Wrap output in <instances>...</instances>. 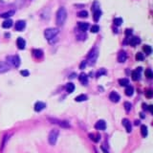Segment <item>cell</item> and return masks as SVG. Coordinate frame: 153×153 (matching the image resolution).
<instances>
[{
    "instance_id": "obj_21",
    "label": "cell",
    "mask_w": 153,
    "mask_h": 153,
    "mask_svg": "<svg viewBox=\"0 0 153 153\" xmlns=\"http://www.w3.org/2000/svg\"><path fill=\"white\" fill-rule=\"evenodd\" d=\"M94 11V20L97 22L99 19V17H100V15H101V11H100L99 9H97V10H95V11Z\"/></svg>"
},
{
    "instance_id": "obj_35",
    "label": "cell",
    "mask_w": 153,
    "mask_h": 153,
    "mask_svg": "<svg viewBox=\"0 0 153 153\" xmlns=\"http://www.w3.org/2000/svg\"><path fill=\"white\" fill-rule=\"evenodd\" d=\"M106 74V71L104 70V69H100V71H99V72L97 73V76L99 78V76H100L101 75H105Z\"/></svg>"
},
{
    "instance_id": "obj_6",
    "label": "cell",
    "mask_w": 153,
    "mask_h": 153,
    "mask_svg": "<svg viewBox=\"0 0 153 153\" xmlns=\"http://www.w3.org/2000/svg\"><path fill=\"white\" fill-rule=\"evenodd\" d=\"M95 128L97 130H104L106 128V123H105V122L103 120H99V121L96 122Z\"/></svg>"
},
{
    "instance_id": "obj_37",
    "label": "cell",
    "mask_w": 153,
    "mask_h": 153,
    "mask_svg": "<svg viewBox=\"0 0 153 153\" xmlns=\"http://www.w3.org/2000/svg\"><path fill=\"white\" fill-rule=\"evenodd\" d=\"M145 96H146L147 98H151V97H152V91H151V90H147V91L145 92Z\"/></svg>"
},
{
    "instance_id": "obj_28",
    "label": "cell",
    "mask_w": 153,
    "mask_h": 153,
    "mask_svg": "<svg viewBox=\"0 0 153 153\" xmlns=\"http://www.w3.org/2000/svg\"><path fill=\"white\" fill-rule=\"evenodd\" d=\"M143 50H144V52H145L146 55H150L151 52H152V49H151V47L149 45H145L143 47Z\"/></svg>"
},
{
    "instance_id": "obj_8",
    "label": "cell",
    "mask_w": 153,
    "mask_h": 153,
    "mask_svg": "<svg viewBox=\"0 0 153 153\" xmlns=\"http://www.w3.org/2000/svg\"><path fill=\"white\" fill-rule=\"evenodd\" d=\"M45 107H46V104L44 103L37 101V103H35V104H34V110L36 111V112H40V111L43 110Z\"/></svg>"
},
{
    "instance_id": "obj_14",
    "label": "cell",
    "mask_w": 153,
    "mask_h": 153,
    "mask_svg": "<svg viewBox=\"0 0 153 153\" xmlns=\"http://www.w3.org/2000/svg\"><path fill=\"white\" fill-rule=\"evenodd\" d=\"M9 69H10V66L8 63L4 62V61H0V73L7 72Z\"/></svg>"
},
{
    "instance_id": "obj_17",
    "label": "cell",
    "mask_w": 153,
    "mask_h": 153,
    "mask_svg": "<svg viewBox=\"0 0 153 153\" xmlns=\"http://www.w3.org/2000/svg\"><path fill=\"white\" fill-rule=\"evenodd\" d=\"M78 27H79V29H80L81 32H85V31L88 29L89 25H88V23H86V22H79Z\"/></svg>"
},
{
    "instance_id": "obj_40",
    "label": "cell",
    "mask_w": 153,
    "mask_h": 153,
    "mask_svg": "<svg viewBox=\"0 0 153 153\" xmlns=\"http://www.w3.org/2000/svg\"><path fill=\"white\" fill-rule=\"evenodd\" d=\"M149 110H150V112H152V105H149Z\"/></svg>"
},
{
    "instance_id": "obj_19",
    "label": "cell",
    "mask_w": 153,
    "mask_h": 153,
    "mask_svg": "<svg viewBox=\"0 0 153 153\" xmlns=\"http://www.w3.org/2000/svg\"><path fill=\"white\" fill-rule=\"evenodd\" d=\"M12 26V20L11 19H6L3 23H2V27L5 28V29H9V28H11Z\"/></svg>"
},
{
    "instance_id": "obj_34",
    "label": "cell",
    "mask_w": 153,
    "mask_h": 153,
    "mask_svg": "<svg viewBox=\"0 0 153 153\" xmlns=\"http://www.w3.org/2000/svg\"><path fill=\"white\" fill-rule=\"evenodd\" d=\"M136 59L137 60H144V55L142 53H137L136 54Z\"/></svg>"
},
{
    "instance_id": "obj_9",
    "label": "cell",
    "mask_w": 153,
    "mask_h": 153,
    "mask_svg": "<svg viewBox=\"0 0 153 153\" xmlns=\"http://www.w3.org/2000/svg\"><path fill=\"white\" fill-rule=\"evenodd\" d=\"M120 99H121L120 96L116 92H111L110 95H109V99H110L111 101H113V103H118L119 100H120Z\"/></svg>"
},
{
    "instance_id": "obj_2",
    "label": "cell",
    "mask_w": 153,
    "mask_h": 153,
    "mask_svg": "<svg viewBox=\"0 0 153 153\" xmlns=\"http://www.w3.org/2000/svg\"><path fill=\"white\" fill-rule=\"evenodd\" d=\"M59 33V30L57 28H49L44 31V36L47 40L51 41L53 38H55Z\"/></svg>"
},
{
    "instance_id": "obj_29",
    "label": "cell",
    "mask_w": 153,
    "mask_h": 153,
    "mask_svg": "<svg viewBox=\"0 0 153 153\" xmlns=\"http://www.w3.org/2000/svg\"><path fill=\"white\" fill-rule=\"evenodd\" d=\"M78 15H79L80 17H81V18H86L88 16V12L86 11H81L78 14Z\"/></svg>"
},
{
    "instance_id": "obj_38",
    "label": "cell",
    "mask_w": 153,
    "mask_h": 153,
    "mask_svg": "<svg viewBox=\"0 0 153 153\" xmlns=\"http://www.w3.org/2000/svg\"><path fill=\"white\" fill-rule=\"evenodd\" d=\"M85 66H86V61H82V62H81V64L80 65V69L82 70V69L85 68Z\"/></svg>"
},
{
    "instance_id": "obj_15",
    "label": "cell",
    "mask_w": 153,
    "mask_h": 153,
    "mask_svg": "<svg viewBox=\"0 0 153 153\" xmlns=\"http://www.w3.org/2000/svg\"><path fill=\"white\" fill-rule=\"evenodd\" d=\"M79 80H80V81L81 82L82 84H86L88 83V76L86 75V74H84V73H81L80 75V76H79Z\"/></svg>"
},
{
    "instance_id": "obj_1",
    "label": "cell",
    "mask_w": 153,
    "mask_h": 153,
    "mask_svg": "<svg viewBox=\"0 0 153 153\" xmlns=\"http://www.w3.org/2000/svg\"><path fill=\"white\" fill-rule=\"evenodd\" d=\"M67 18V11L64 7H60L57 11V18H56V22H57V26H62L66 21Z\"/></svg>"
},
{
    "instance_id": "obj_33",
    "label": "cell",
    "mask_w": 153,
    "mask_h": 153,
    "mask_svg": "<svg viewBox=\"0 0 153 153\" xmlns=\"http://www.w3.org/2000/svg\"><path fill=\"white\" fill-rule=\"evenodd\" d=\"M131 107H132V105H131L130 103H128V101H125V103H124V108H125V110L127 111V112L131 110Z\"/></svg>"
},
{
    "instance_id": "obj_12",
    "label": "cell",
    "mask_w": 153,
    "mask_h": 153,
    "mask_svg": "<svg viewBox=\"0 0 153 153\" xmlns=\"http://www.w3.org/2000/svg\"><path fill=\"white\" fill-rule=\"evenodd\" d=\"M16 44H17V47H18V49L23 50V49H25L26 41H25V40H24L22 37H18V38H17V40H16Z\"/></svg>"
},
{
    "instance_id": "obj_30",
    "label": "cell",
    "mask_w": 153,
    "mask_h": 153,
    "mask_svg": "<svg viewBox=\"0 0 153 153\" xmlns=\"http://www.w3.org/2000/svg\"><path fill=\"white\" fill-rule=\"evenodd\" d=\"M145 76H146L147 79H152L153 74H152V71H151L150 69H147V70L145 71Z\"/></svg>"
},
{
    "instance_id": "obj_3",
    "label": "cell",
    "mask_w": 153,
    "mask_h": 153,
    "mask_svg": "<svg viewBox=\"0 0 153 153\" xmlns=\"http://www.w3.org/2000/svg\"><path fill=\"white\" fill-rule=\"evenodd\" d=\"M98 56H99V52H98V49L97 48H93V49L90 51V53L88 55L87 59L89 60V64L90 65H94L96 63V60L98 58Z\"/></svg>"
},
{
    "instance_id": "obj_24",
    "label": "cell",
    "mask_w": 153,
    "mask_h": 153,
    "mask_svg": "<svg viewBox=\"0 0 153 153\" xmlns=\"http://www.w3.org/2000/svg\"><path fill=\"white\" fill-rule=\"evenodd\" d=\"M66 90H67L68 93H73L74 90H75V85H74L72 82H69V83L67 84V86H66Z\"/></svg>"
},
{
    "instance_id": "obj_27",
    "label": "cell",
    "mask_w": 153,
    "mask_h": 153,
    "mask_svg": "<svg viewBox=\"0 0 153 153\" xmlns=\"http://www.w3.org/2000/svg\"><path fill=\"white\" fill-rule=\"evenodd\" d=\"M141 133L143 137H146L147 136V127L145 125H142L141 126Z\"/></svg>"
},
{
    "instance_id": "obj_4",
    "label": "cell",
    "mask_w": 153,
    "mask_h": 153,
    "mask_svg": "<svg viewBox=\"0 0 153 153\" xmlns=\"http://www.w3.org/2000/svg\"><path fill=\"white\" fill-rule=\"evenodd\" d=\"M58 134H59V131L57 129H53L50 132L49 136H48V142H49V144L51 145H56L57 138H58Z\"/></svg>"
},
{
    "instance_id": "obj_26",
    "label": "cell",
    "mask_w": 153,
    "mask_h": 153,
    "mask_svg": "<svg viewBox=\"0 0 153 153\" xmlns=\"http://www.w3.org/2000/svg\"><path fill=\"white\" fill-rule=\"evenodd\" d=\"M119 83H120L121 86H127L129 84V80H127V79H121V80H119Z\"/></svg>"
},
{
    "instance_id": "obj_18",
    "label": "cell",
    "mask_w": 153,
    "mask_h": 153,
    "mask_svg": "<svg viewBox=\"0 0 153 153\" xmlns=\"http://www.w3.org/2000/svg\"><path fill=\"white\" fill-rule=\"evenodd\" d=\"M140 43V38L137 37V36H133V37L130 38L129 40V44L131 46H133V47H135L136 45H138Z\"/></svg>"
},
{
    "instance_id": "obj_22",
    "label": "cell",
    "mask_w": 153,
    "mask_h": 153,
    "mask_svg": "<svg viewBox=\"0 0 153 153\" xmlns=\"http://www.w3.org/2000/svg\"><path fill=\"white\" fill-rule=\"evenodd\" d=\"M125 95L128 96V97H130V96L133 95V92H134V89L132 86H130V85H127L125 88Z\"/></svg>"
},
{
    "instance_id": "obj_16",
    "label": "cell",
    "mask_w": 153,
    "mask_h": 153,
    "mask_svg": "<svg viewBox=\"0 0 153 153\" xmlns=\"http://www.w3.org/2000/svg\"><path fill=\"white\" fill-rule=\"evenodd\" d=\"M33 55L35 58H38L40 59L42 57H43V52H42L40 49H34L33 50Z\"/></svg>"
},
{
    "instance_id": "obj_10",
    "label": "cell",
    "mask_w": 153,
    "mask_h": 153,
    "mask_svg": "<svg viewBox=\"0 0 153 153\" xmlns=\"http://www.w3.org/2000/svg\"><path fill=\"white\" fill-rule=\"evenodd\" d=\"M126 58H127V55H126V53L124 51H121L118 55V61L119 62H121V63H122V62H124V61L126 60Z\"/></svg>"
},
{
    "instance_id": "obj_7",
    "label": "cell",
    "mask_w": 153,
    "mask_h": 153,
    "mask_svg": "<svg viewBox=\"0 0 153 153\" xmlns=\"http://www.w3.org/2000/svg\"><path fill=\"white\" fill-rule=\"evenodd\" d=\"M25 26H26L25 21H23V20H18L17 22L15 23V30L17 31V32H21V31L25 28Z\"/></svg>"
},
{
    "instance_id": "obj_32",
    "label": "cell",
    "mask_w": 153,
    "mask_h": 153,
    "mask_svg": "<svg viewBox=\"0 0 153 153\" xmlns=\"http://www.w3.org/2000/svg\"><path fill=\"white\" fill-rule=\"evenodd\" d=\"M99 31V27L98 26V25H94V26L91 27V33L96 34V33H98Z\"/></svg>"
},
{
    "instance_id": "obj_25",
    "label": "cell",
    "mask_w": 153,
    "mask_h": 153,
    "mask_svg": "<svg viewBox=\"0 0 153 153\" xmlns=\"http://www.w3.org/2000/svg\"><path fill=\"white\" fill-rule=\"evenodd\" d=\"M86 99H87V96L86 95H80V96H78V97H76L75 100L80 103V101H84V100H86Z\"/></svg>"
},
{
    "instance_id": "obj_20",
    "label": "cell",
    "mask_w": 153,
    "mask_h": 153,
    "mask_svg": "<svg viewBox=\"0 0 153 153\" xmlns=\"http://www.w3.org/2000/svg\"><path fill=\"white\" fill-rule=\"evenodd\" d=\"M51 121L57 122H55V123H57V124H59V125L62 126V127H70V124H69L68 122H62V121H57V120H51Z\"/></svg>"
},
{
    "instance_id": "obj_39",
    "label": "cell",
    "mask_w": 153,
    "mask_h": 153,
    "mask_svg": "<svg viewBox=\"0 0 153 153\" xmlns=\"http://www.w3.org/2000/svg\"><path fill=\"white\" fill-rule=\"evenodd\" d=\"M131 34H132V31L129 30V29H126V30H125V34H126V35H130Z\"/></svg>"
},
{
    "instance_id": "obj_11",
    "label": "cell",
    "mask_w": 153,
    "mask_h": 153,
    "mask_svg": "<svg viewBox=\"0 0 153 153\" xmlns=\"http://www.w3.org/2000/svg\"><path fill=\"white\" fill-rule=\"evenodd\" d=\"M142 68L141 67H139L137 68V70H135V71H132L131 73V76H132V80H138L140 79V72H141Z\"/></svg>"
},
{
    "instance_id": "obj_36",
    "label": "cell",
    "mask_w": 153,
    "mask_h": 153,
    "mask_svg": "<svg viewBox=\"0 0 153 153\" xmlns=\"http://www.w3.org/2000/svg\"><path fill=\"white\" fill-rule=\"evenodd\" d=\"M20 74H21L23 76H29V71H27V70H22V71H20Z\"/></svg>"
},
{
    "instance_id": "obj_31",
    "label": "cell",
    "mask_w": 153,
    "mask_h": 153,
    "mask_svg": "<svg viewBox=\"0 0 153 153\" xmlns=\"http://www.w3.org/2000/svg\"><path fill=\"white\" fill-rule=\"evenodd\" d=\"M122 19L120 18V17H117V18L114 19V24L116 26H120V25H122Z\"/></svg>"
},
{
    "instance_id": "obj_5",
    "label": "cell",
    "mask_w": 153,
    "mask_h": 153,
    "mask_svg": "<svg viewBox=\"0 0 153 153\" xmlns=\"http://www.w3.org/2000/svg\"><path fill=\"white\" fill-rule=\"evenodd\" d=\"M7 59L10 62H11V64L14 65L15 67H19V65H20V57L18 56H12V57H8Z\"/></svg>"
},
{
    "instance_id": "obj_23",
    "label": "cell",
    "mask_w": 153,
    "mask_h": 153,
    "mask_svg": "<svg viewBox=\"0 0 153 153\" xmlns=\"http://www.w3.org/2000/svg\"><path fill=\"white\" fill-rule=\"evenodd\" d=\"M15 15V11H6V12H4L1 15V17H3V18H10L11 16Z\"/></svg>"
},
{
    "instance_id": "obj_13",
    "label": "cell",
    "mask_w": 153,
    "mask_h": 153,
    "mask_svg": "<svg viewBox=\"0 0 153 153\" xmlns=\"http://www.w3.org/2000/svg\"><path fill=\"white\" fill-rule=\"evenodd\" d=\"M122 124L124 125L126 131H127L128 133H130L131 130H132V126H131V123H130L129 121H128L127 119H123V120H122Z\"/></svg>"
}]
</instances>
